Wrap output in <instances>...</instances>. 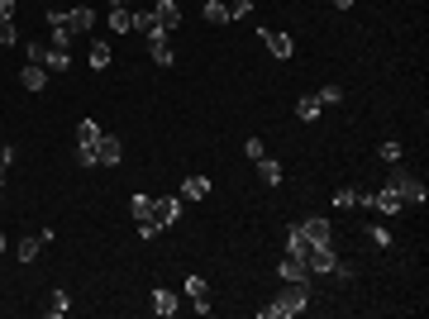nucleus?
<instances>
[{
    "label": "nucleus",
    "mask_w": 429,
    "mask_h": 319,
    "mask_svg": "<svg viewBox=\"0 0 429 319\" xmlns=\"http://www.w3.org/2000/svg\"><path fill=\"white\" fill-rule=\"evenodd\" d=\"M305 305H310V281H286L282 296H277L272 305H263L258 315L263 319H286V315H301Z\"/></svg>",
    "instance_id": "f257e3e1"
},
{
    "label": "nucleus",
    "mask_w": 429,
    "mask_h": 319,
    "mask_svg": "<svg viewBox=\"0 0 429 319\" xmlns=\"http://www.w3.org/2000/svg\"><path fill=\"white\" fill-rule=\"evenodd\" d=\"M386 191L396 195L401 205H425V181H420V176L415 172H391V181H386Z\"/></svg>",
    "instance_id": "f03ea898"
},
{
    "label": "nucleus",
    "mask_w": 429,
    "mask_h": 319,
    "mask_svg": "<svg viewBox=\"0 0 429 319\" xmlns=\"http://www.w3.org/2000/svg\"><path fill=\"white\" fill-rule=\"evenodd\" d=\"M186 301H191V310H196V315H210V310H215V296H210V281H206V276H196V271L186 276Z\"/></svg>",
    "instance_id": "7ed1b4c3"
},
{
    "label": "nucleus",
    "mask_w": 429,
    "mask_h": 319,
    "mask_svg": "<svg viewBox=\"0 0 429 319\" xmlns=\"http://www.w3.org/2000/svg\"><path fill=\"white\" fill-rule=\"evenodd\" d=\"M305 267H310V276H334V267H339V253H334V243H315L310 253H305Z\"/></svg>",
    "instance_id": "20e7f679"
},
{
    "label": "nucleus",
    "mask_w": 429,
    "mask_h": 319,
    "mask_svg": "<svg viewBox=\"0 0 429 319\" xmlns=\"http://www.w3.org/2000/svg\"><path fill=\"white\" fill-rule=\"evenodd\" d=\"M72 24H67V10H48V43L53 48H72Z\"/></svg>",
    "instance_id": "39448f33"
},
{
    "label": "nucleus",
    "mask_w": 429,
    "mask_h": 319,
    "mask_svg": "<svg viewBox=\"0 0 429 319\" xmlns=\"http://www.w3.org/2000/svg\"><path fill=\"white\" fill-rule=\"evenodd\" d=\"M153 24H158L162 33H172L176 24H181V5H176V0H153Z\"/></svg>",
    "instance_id": "423d86ee"
},
{
    "label": "nucleus",
    "mask_w": 429,
    "mask_h": 319,
    "mask_svg": "<svg viewBox=\"0 0 429 319\" xmlns=\"http://www.w3.org/2000/svg\"><path fill=\"white\" fill-rule=\"evenodd\" d=\"M258 38H263V43H268V53H272V58H282V63L291 58V53H296V43H291V33H282V29H263Z\"/></svg>",
    "instance_id": "0eeeda50"
},
{
    "label": "nucleus",
    "mask_w": 429,
    "mask_h": 319,
    "mask_svg": "<svg viewBox=\"0 0 429 319\" xmlns=\"http://www.w3.org/2000/svg\"><path fill=\"white\" fill-rule=\"evenodd\" d=\"M125 158V144L115 139V134H100V144H95V162H105V167H120Z\"/></svg>",
    "instance_id": "6e6552de"
},
{
    "label": "nucleus",
    "mask_w": 429,
    "mask_h": 319,
    "mask_svg": "<svg viewBox=\"0 0 429 319\" xmlns=\"http://www.w3.org/2000/svg\"><path fill=\"white\" fill-rule=\"evenodd\" d=\"M148 53H153V63H158V67H172V43H167V33H162V29L148 33Z\"/></svg>",
    "instance_id": "1a4fd4ad"
},
{
    "label": "nucleus",
    "mask_w": 429,
    "mask_h": 319,
    "mask_svg": "<svg viewBox=\"0 0 429 319\" xmlns=\"http://www.w3.org/2000/svg\"><path fill=\"white\" fill-rule=\"evenodd\" d=\"M176 210H181V200H176V195H162V200H153V224H158V229H167V224L176 220Z\"/></svg>",
    "instance_id": "9d476101"
},
{
    "label": "nucleus",
    "mask_w": 429,
    "mask_h": 319,
    "mask_svg": "<svg viewBox=\"0 0 429 319\" xmlns=\"http://www.w3.org/2000/svg\"><path fill=\"white\" fill-rule=\"evenodd\" d=\"M282 281H310V267H305V257L286 253L282 257Z\"/></svg>",
    "instance_id": "9b49d317"
},
{
    "label": "nucleus",
    "mask_w": 429,
    "mask_h": 319,
    "mask_svg": "<svg viewBox=\"0 0 429 319\" xmlns=\"http://www.w3.org/2000/svg\"><path fill=\"white\" fill-rule=\"evenodd\" d=\"M67 24H72V33H91L95 29V10L91 5H77V10H67Z\"/></svg>",
    "instance_id": "f8f14e48"
},
{
    "label": "nucleus",
    "mask_w": 429,
    "mask_h": 319,
    "mask_svg": "<svg viewBox=\"0 0 429 319\" xmlns=\"http://www.w3.org/2000/svg\"><path fill=\"white\" fill-rule=\"evenodd\" d=\"M319 110H324V100H319V91H305V96L296 100V114H301L305 124H310V119H319Z\"/></svg>",
    "instance_id": "ddd939ff"
},
{
    "label": "nucleus",
    "mask_w": 429,
    "mask_h": 319,
    "mask_svg": "<svg viewBox=\"0 0 429 319\" xmlns=\"http://www.w3.org/2000/svg\"><path fill=\"white\" fill-rule=\"evenodd\" d=\"M301 234L310 243H334V229H329V220H305L301 224Z\"/></svg>",
    "instance_id": "4468645a"
},
{
    "label": "nucleus",
    "mask_w": 429,
    "mask_h": 319,
    "mask_svg": "<svg viewBox=\"0 0 429 319\" xmlns=\"http://www.w3.org/2000/svg\"><path fill=\"white\" fill-rule=\"evenodd\" d=\"M210 195V176H186L181 181V200H206Z\"/></svg>",
    "instance_id": "2eb2a0df"
},
{
    "label": "nucleus",
    "mask_w": 429,
    "mask_h": 319,
    "mask_svg": "<svg viewBox=\"0 0 429 319\" xmlns=\"http://www.w3.org/2000/svg\"><path fill=\"white\" fill-rule=\"evenodd\" d=\"M176 310H181V301H176L172 291H153V315H162V319H172Z\"/></svg>",
    "instance_id": "dca6fc26"
},
{
    "label": "nucleus",
    "mask_w": 429,
    "mask_h": 319,
    "mask_svg": "<svg viewBox=\"0 0 429 319\" xmlns=\"http://www.w3.org/2000/svg\"><path fill=\"white\" fill-rule=\"evenodd\" d=\"M19 81H24V91H43V86H48V67L29 63L24 72H19Z\"/></svg>",
    "instance_id": "f3484780"
},
{
    "label": "nucleus",
    "mask_w": 429,
    "mask_h": 319,
    "mask_svg": "<svg viewBox=\"0 0 429 319\" xmlns=\"http://www.w3.org/2000/svg\"><path fill=\"white\" fill-rule=\"evenodd\" d=\"M134 29V10L129 5H110V33H129Z\"/></svg>",
    "instance_id": "a211bd4d"
},
{
    "label": "nucleus",
    "mask_w": 429,
    "mask_h": 319,
    "mask_svg": "<svg viewBox=\"0 0 429 319\" xmlns=\"http://www.w3.org/2000/svg\"><path fill=\"white\" fill-rule=\"evenodd\" d=\"M258 176H263V186H282V162L258 158Z\"/></svg>",
    "instance_id": "6ab92c4d"
},
{
    "label": "nucleus",
    "mask_w": 429,
    "mask_h": 319,
    "mask_svg": "<svg viewBox=\"0 0 429 319\" xmlns=\"http://www.w3.org/2000/svg\"><path fill=\"white\" fill-rule=\"evenodd\" d=\"M310 248H315V243L305 239V234H301V224H296V229H291V234H286V253H296V257H305V253H310Z\"/></svg>",
    "instance_id": "aec40b11"
},
{
    "label": "nucleus",
    "mask_w": 429,
    "mask_h": 319,
    "mask_svg": "<svg viewBox=\"0 0 429 319\" xmlns=\"http://www.w3.org/2000/svg\"><path fill=\"white\" fill-rule=\"evenodd\" d=\"M86 63H91L95 72H100V67H110V43H105V38H95L91 53H86Z\"/></svg>",
    "instance_id": "412c9836"
},
{
    "label": "nucleus",
    "mask_w": 429,
    "mask_h": 319,
    "mask_svg": "<svg viewBox=\"0 0 429 319\" xmlns=\"http://www.w3.org/2000/svg\"><path fill=\"white\" fill-rule=\"evenodd\" d=\"M77 144H81V148H95V144H100V124H95V119H81Z\"/></svg>",
    "instance_id": "4be33fe9"
},
{
    "label": "nucleus",
    "mask_w": 429,
    "mask_h": 319,
    "mask_svg": "<svg viewBox=\"0 0 429 319\" xmlns=\"http://www.w3.org/2000/svg\"><path fill=\"white\" fill-rule=\"evenodd\" d=\"M43 67H48V72H67V67H72V58H67V48H53V43H48Z\"/></svg>",
    "instance_id": "5701e85b"
},
{
    "label": "nucleus",
    "mask_w": 429,
    "mask_h": 319,
    "mask_svg": "<svg viewBox=\"0 0 429 319\" xmlns=\"http://www.w3.org/2000/svg\"><path fill=\"white\" fill-rule=\"evenodd\" d=\"M129 215H134V220H153V195H134V200H129Z\"/></svg>",
    "instance_id": "b1692460"
},
{
    "label": "nucleus",
    "mask_w": 429,
    "mask_h": 319,
    "mask_svg": "<svg viewBox=\"0 0 429 319\" xmlns=\"http://www.w3.org/2000/svg\"><path fill=\"white\" fill-rule=\"evenodd\" d=\"M43 310H48V315H53V319H63L67 310H72V301H67V291H53V296H48V305H43Z\"/></svg>",
    "instance_id": "393cba45"
},
{
    "label": "nucleus",
    "mask_w": 429,
    "mask_h": 319,
    "mask_svg": "<svg viewBox=\"0 0 429 319\" xmlns=\"http://www.w3.org/2000/svg\"><path fill=\"white\" fill-rule=\"evenodd\" d=\"M38 248H43V239H19L15 243V257H19V262H33V257H38Z\"/></svg>",
    "instance_id": "a878e982"
},
{
    "label": "nucleus",
    "mask_w": 429,
    "mask_h": 319,
    "mask_svg": "<svg viewBox=\"0 0 429 319\" xmlns=\"http://www.w3.org/2000/svg\"><path fill=\"white\" fill-rule=\"evenodd\" d=\"M206 19L210 24H229V5L224 0H206Z\"/></svg>",
    "instance_id": "bb28decb"
},
{
    "label": "nucleus",
    "mask_w": 429,
    "mask_h": 319,
    "mask_svg": "<svg viewBox=\"0 0 429 319\" xmlns=\"http://www.w3.org/2000/svg\"><path fill=\"white\" fill-rule=\"evenodd\" d=\"M24 48H29V63H38V67H43V58H48V38H29Z\"/></svg>",
    "instance_id": "cd10ccee"
},
{
    "label": "nucleus",
    "mask_w": 429,
    "mask_h": 319,
    "mask_svg": "<svg viewBox=\"0 0 429 319\" xmlns=\"http://www.w3.org/2000/svg\"><path fill=\"white\" fill-rule=\"evenodd\" d=\"M10 43H19V29L15 19H0V48H10Z\"/></svg>",
    "instance_id": "c85d7f7f"
},
{
    "label": "nucleus",
    "mask_w": 429,
    "mask_h": 319,
    "mask_svg": "<svg viewBox=\"0 0 429 319\" xmlns=\"http://www.w3.org/2000/svg\"><path fill=\"white\" fill-rule=\"evenodd\" d=\"M134 29H139V33H153V29H158V24H153V10H139V15H134Z\"/></svg>",
    "instance_id": "c756f323"
},
{
    "label": "nucleus",
    "mask_w": 429,
    "mask_h": 319,
    "mask_svg": "<svg viewBox=\"0 0 429 319\" xmlns=\"http://www.w3.org/2000/svg\"><path fill=\"white\" fill-rule=\"evenodd\" d=\"M248 10H253V0H229V19H248Z\"/></svg>",
    "instance_id": "7c9ffc66"
},
{
    "label": "nucleus",
    "mask_w": 429,
    "mask_h": 319,
    "mask_svg": "<svg viewBox=\"0 0 429 319\" xmlns=\"http://www.w3.org/2000/svg\"><path fill=\"white\" fill-rule=\"evenodd\" d=\"M319 100H324V105H339V100H344V86H319Z\"/></svg>",
    "instance_id": "2f4dec72"
},
{
    "label": "nucleus",
    "mask_w": 429,
    "mask_h": 319,
    "mask_svg": "<svg viewBox=\"0 0 429 319\" xmlns=\"http://www.w3.org/2000/svg\"><path fill=\"white\" fill-rule=\"evenodd\" d=\"M367 239L377 243V248H386V243H391V234H386V229H381V224H367Z\"/></svg>",
    "instance_id": "473e14b6"
},
{
    "label": "nucleus",
    "mask_w": 429,
    "mask_h": 319,
    "mask_svg": "<svg viewBox=\"0 0 429 319\" xmlns=\"http://www.w3.org/2000/svg\"><path fill=\"white\" fill-rule=\"evenodd\" d=\"M334 205H339V210H353V205H358V191H334Z\"/></svg>",
    "instance_id": "72a5a7b5"
},
{
    "label": "nucleus",
    "mask_w": 429,
    "mask_h": 319,
    "mask_svg": "<svg viewBox=\"0 0 429 319\" xmlns=\"http://www.w3.org/2000/svg\"><path fill=\"white\" fill-rule=\"evenodd\" d=\"M377 153H381V162H401V144H396V139H391V144H381Z\"/></svg>",
    "instance_id": "f704fd0d"
},
{
    "label": "nucleus",
    "mask_w": 429,
    "mask_h": 319,
    "mask_svg": "<svg viewBox=\"0 0 429 319\" xmlns=\"http://www.w3.org/2000/svg\"><path fill=\"white\" fill-rule=\"evenodd\" d=\"M77 167H100V162H95V148H81L77 144Z\"/></svg>",
    "instance_id": "c9c22d12"
},
{
    "label": "nucleus",
    "mask_w": 429,
    "mask_h": 319,
    "mask_svg": "<svg viewBox=\"0 0 429 319\" xmlns=\"http://www.w3.org/2000/svg\"><path fill=\"white\" fill-rule=\"evenodd\" d=\"M243 153H248V158H268V148H263V139H248V144H243Z\"/></svg>",
    "instance_id": "e433bc0d"
},
{
    "label": "nucleus",
    "mask_w": 429,
    "mask_h": 319,
    "mask_svg": "<svg viewBox=\"0 0 429 319\" xmlns=\"http://www.w3.org/2000/svg\"><path fill=\"white\" fill-rule=\"evenodd\" d=\"M0 19H15V0H0Z\"/></svg>",
    "instance_id": "4c0bfd02"
},
{
    "label": "nucleus",
    "mask_w": 429,
    "mask_h": 319,
    "mask_svg": "<svg viewBox=\"0 0 429 319\" xmlns=\"http://www.w3.org/2000/svg\"><path fill=\"white\" fill-rule=\"evenodd\" d=\"M334 5H339V10H349V5H353V0H334Z\"/></svg>",
    "instance_id": "58836bf2"
},
{
    "label": "nucleus",
    "mask_w": 429,
    "mask_h": 319,
    "mask_svg": "<svg viewBox=\"0 0 429 319\" xmlns=\"http://www.w3.org/2000/svg\"><path fill=\"white\" fill-rule=\"evenodd\" d=\"M0 253H5V234H0Z\"/></svg>",
    "instance_id": "ea45409f"
},
{
    "label": "nucleus",
    "mask_w": 429,
    "mask_h": 319,
    "mask_svg": "<svg viewBox=\"0 0 429 319\" xmlns=\"http://www.w3.org/2000/svg\"><path fill=\"white\" fill-rule=\"evenodd\" d=\"M110 5H129V0H110Z\"/></svg>",
    "instance_id": "a19ab883"
}]
</instances>
